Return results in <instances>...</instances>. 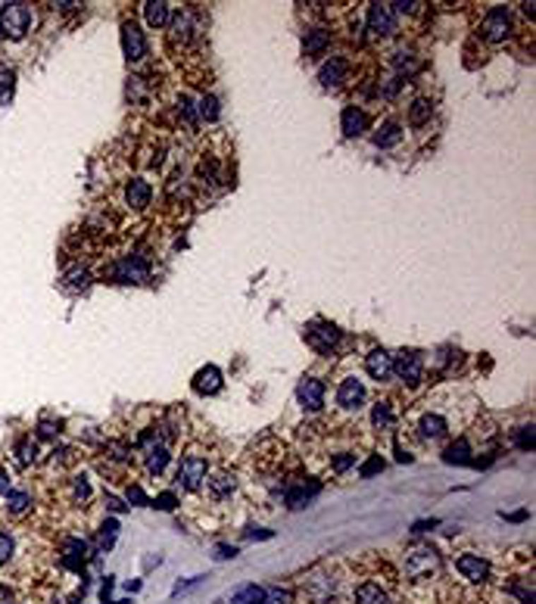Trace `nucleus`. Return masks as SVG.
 Masks as SVG:
<instances>
[{"instance_id":"cd10ccee","label":"nucleus","mask_w":536,"mask_h":604,"mask_svg":"<svg viewBox=\"0 0 536 604\" xmlns=\"http://www.w3.org/2000/svg\"><path fill=\"white\" fill-rule=\"evenodd\" d=\"M430 116H434V103H430L427 97H418V100L409 107V125H415V128L424 125Z\"/></svg>"},{"instance_id":"423d86ee","label":"nucleus","mask_w":536,"mask_h":604,"mask_svg":"<svg viewBox=\"0 0 536 604\" xmlns=\"http://www.w3.org/2000/svg\"><path fill=\"white\" fill-rule=\"evenodd\" d=\"M206 480V458L203 455H187L178 467V486L187 489V493H197Z\"/></svg>"},{"instance_id":"de8ad7c7","label":"nucleus","mask_w":536,"mask_h":604,"mask_svg":"<svg viewBox=\"0 0 536 604\" xmlns=\"http://www.w3.org/2000/svg\"><path fill=\"white\" fill-rule=\"evenodd\" d=\"M246 536H250V539H271V530H256V526H250Z\"/></svg>"},{"instance_id":"79ce46f5","label":"nucleus","mask_w":536,"mask_h":604,"mask_svg":"<svg viewBox=\"0 0 536 604\" xmlns=\"http://www.w3.org/2000/svg\"><path fill=\"white\" fill-rule=\"evenodd\" d=\"M66 281H69V284L75 286V290H78V286H88V281H90V274H88V271H85V268H72V271H69V274H66Z\"/></svg>"},{"instance_id":"aec40b11","label":"nucleus","mask_w":536,"mask_h":604,"mask_svg":"<svg viewBox=\"0 0 536 604\" xmlns=\"http://www.w3.org/2000/svg\"><path fill=\"white\" fill-rule=\"evenodd\" d=\"M446 430L449 427H446V418H443V414H424V418L418 421V436L421 440H427V442L440 440Z\"/></svg>"},{"instance_id":"ea45409f","label":"nucleus","mask_w":536,"mask_h":604,"mask_svg":"<svg viewBox=\"0 0 536 604\" xmlns=\"http://www.w3.org/2000/svg\"><path fill=\"white\" fill-rule=\"evenodd\" d=\"M352 464H356V455H352V452H340V455H334V461H330V467H334V473L350 471Z\"/></svg>"},{"instance_id":"473e14b6","label":"nucleus","mask_w":536,"mask_h":604,"mask_svg":"<svg viewBox=\"0 0 536 604\" xmlns=\"http://www.w3.org/2000/svg\"><path fill=\"white\" fill-rule=\"evenodd\" d=\"M515 445L520 452H533V424H524L515 430Z\"/></svg>"},{"instance_id":"b1692460","label":"nucleus","mask_w":536,"mask_h":604,"mask_svg":"<svg viewBox=\"0 0 536 604\" xmlns=\"http://www.w3.org/2000/svg\"><path fill=\"white\" fill-rule=\"evenodd\" d=\"M356 604H390V595L377 583H362L356 588Z\"/></svg>"},{"instance_id":"f257e3e1","label":"nucleus","mask_w":536,"mask_h":604,"mask_svg":"<svg viewBox=\"0 0 536 604\" xmlns=\"http://www.w3.org/2000/svg\"><path fill=\"white\" fill-rule=\"evenodd\" d=\"M32 25V10L28 4H4L0 6V35L10 41H22Z\"/></svg>"},{"instance_id":"393cba45","label":"nucleus","mask_w":536,"mask_h":604,"mask_svg":"<svg viewBox=\"0 0 536 604\" xmlns=\"http://www.w3.org/2000/svg\"><path fill=\"white\" fill-rule=\"evenodd\" d=\"M4 498H6L4 508L10 511V514H16V517H19V514H25V511L32 508V495H28L25 489H10V493H6Z\"/></svg>"},{"instance_id":"603ef678","label":"nucleus","mask_w":536,"mask_h":604,"mask_svg":"<svg viewBox=\"0 0 536 604\" xmlns=\"http://www.w3.org/2000/svg\"><path fill=\"white\" fill-rule=\"evenodd\" d=\"M107 505H109V508H112V511H122V508H125V505H122V502H119V498H116V495H107Z\"/></svg>"},{"instance_id":"2f4dec72","label":"nucleus","mask_w":536,"mask_h":604,"mask_svg":"<svg viewBox=\"0 0 536 604\" xmlns=\"http://www.w3.org/2000/svg\"><path fill=\"white\" fill-rule=\"evenodd\" d=\"M172 28H175V37H181V41H191V37H193V13L184 10L175 19V25H172Z\"/></svg>"},{"instance_id":"8fccbe9b","label":"nucleus","mask_w":536,"mask_h":604,"mask_svg":"<svg viewBox=\"0 0 536 604\" xmlns=\"http://www.w3.org/2000/svg\"><path fill=\"white\" fill-rule=\"evenodd\" d=\"M430 526H436V520H421V524H415V533H427Z\"/></svg>"},{"instance_id":"c85d7f7f","label":"nucleus","mask_w":536,"mask_h":604,"mask_svg":"<svg viewBox=\"0 0 536 604\" xmlns=\"http://www.w3.org/2000/svg\"><path fill=\"white\" fill-rule=\"evenodd\" d=\"M371 421H374V427H381V430H390V427L396 424L393 405H390V402H377V405H374V411H371Z\"/></svg>"},{"instance_id":"a211bd4d","label":"nucleus","mask_w":536,"mask_h":604,"mask_svg":"<svg viewBox=\"0 0 536 604\" xmlns=\"http://www.w3.org/2000/svg\"><path fill=\"white\" fill-rule=\"evenodd\" d=\"M150 196H153V191H150V184L143 178H131V181H128L125 200H128V206H131V209H147L150 206Z\"/></svg>"},{"instance_id":"a18cd8bd","label":"nucleus","mask_w":536,"mask_h":604,"mask_svg":"<svg viewBox=\"0 0 536 604\" xmlns=\"http://www.w3.org/2000/svg\"><path fill=\"white\" fill-rule=\"evenodd\" d=\"M128 502H134V505H150V498L141 493V486H131V489H128Z\"/></svg>"},{"instance_id":"f704fd0d","label":"nucleus","mask_w":536,"mask_h":604,"mask_svg":"<svg viewBox=\"0 0 536 604\" xmlns=\"http://www.w3.org/2000/svg\"><path fill=\"white\" fill-rule=\"evenodd\" d=\"M16 455H19V461H22V464H32L35 458H37V445L25 436V440H19V445H16Z\"/></svg>"},{"instance_id":"9b49d317","label":"nucleus","mask_w":536,"mask_h":604,"mask_svg":"<svg viewBox=\"0 0 536 604\" xmlns=\"http://www.w3.org/2000/svg\"><path fill=\"white\" fill-rule=\"evenodd\" d=\"M455 570L462 573L467 583H487V576H489V564L480 555H458Z\"/></svg>"},{"instance_id":"4c0bfd02","label":"nucleus","mask_w":536,"mask_h":604,"mask_svg":"<svg viewBox=\"0 0 536 604\" xmlns=\"http://www.w3.org/2000/svg\"><path fill=\"white\" fill-rule=\"evenodd\" d=\"M290 601H293V595L287 588H271V592L262 595L259 604H290Z\"/></svg>"},{"instance_id":"0eeeda50","label":"nucleus","mask_w":536,"mask_h":604,"mask_svg":"<svg viewBox=\"0 0 536 604\" xmlns=\"http://www.w3.org/2000/svg\"><path fill=\"white\" fill-rule=\"evenodd\" d=\"M508 32H511L508 10H505V6H493V10L483 16V37H487L489 44H499L508 37Z\"/></svg>"},{"instance_id":"9d476101","label":"nucleus","mask_w":536,"mask_h":604,"mask_svg":"<svg viewBox=\"0 0 536 604\" xmlns=\"http://www.w3.org/2000/svg\"><path fill=\"white\" fill-rule=\"evenodd\" d=\"M362 402H365V387H362L359 377H346L337 389V405L346 411H359Z\"/></svg>"},{"instance_id":"c03bdc74","label":"nucleus","mask_w":536,"mask_h":604,"mask_svg":"<svg viewBox=\"0 0 536 604\" xmlns=\"http://www.w3.org/2000/svg\"><path fill=\"white\" fill-rule=\"evenodd\" d=\"M178 112H181V116H184L191 125L197 122V112H193V103L187 100V97H181V100H178Z\"/></svg>"},{"instance_id":"a19ab883","label":"nucleus","mask_w":536,"mask_h":604,"mask_svg":"<svg viewBox=\"0 0 536 604\" xmlns=\"http://www.w3.org/2000/svg\"><path fill=\"white\" fill-rule=\"evenodd\" d=\"M72 493H75V502L85 505L88 498H90V486H88V480H85V477H75V480H72Z\"/></svg>"},{"instance_id":"412c9836","label":"nucleus","mask_w":536,"mask_h":604,"mask_svg":"<svg viewBox=\"0 0 536 604\" xmlns=\"http://www.w3.org/2000/svg\"><path fill=\"white\" fill-rule=\"evenodd\" d=\"M143 458H147V471H150V473H162L165 464H169V449H165L162 442H150V440H147Z\"/></svg>"},{"instance_id":"09e8293b","label":"nucleus","mask_w":536,"mask_h":604,"mask_svg":"<svg viewBox=\"0 0 536 604\" xmlns=\"http://www.w3.org/2000/svg\"><path fill=\"white\" fill-rule=\"evenodd\" d=\"M37 433H41V436H47V440H50V436H56V433H59V430H56L54 424H47V421H44V424H41V427H37Z\"/></svg>"},{"instance_id":"7c9ffc66","label":"nucleus","mask_w":536,"mask_h":604,"mask_svg":"<svg viewBox=\"0 0 536 604\" xmlns=\"http://www.w3.org/2000/svg\"><path fill=\"white\" fill-rule=\"evenodd\" d=\"M116 536H119V524L116 520H107V524L97 530V551H107L112 548V542H116Z\"/></svg>"},{"instance_id":"20e7f679","label":"nucleus","mask_w":536,"mask_h":604,"mask_svg":"<svg viewBox=\"0 0 536 604\" xmlns=\"http://www.w3.org/2000/svg\"><path fill=\"white\" fill-rule=\"evenodd\" d=\"M436 567H440V555H436L430 545H418V548H412L409 555H405V573L415 576V579L430 576Z\"/></svg>"},{"instance_id":"c9c22d12","label":"nucleus","mask_w":536,"mask_h":604,"mask_svg":"<svg viewBox=\"0 0 536 604\" xmlns=\"http://www.w3.org/2000/svg\"><path fill=\"white\" fill-rule=\"evenodd\" d=\"M200 116L206 119V122H215V119H218V100H215L213 94H206L200 100Z\"/></svg>"},{"instance_id":"37998d69","label":"nucleus","mask_w":536,"mask_h":604,"mask_svg":"<svg viewBox=\"0 0 536 604\" xmlns=\"http://www.w3.org/2000/svg\"><path fill=\"white\" fill-rule=\"evenodd\" d=\"M153 508H160V511H172V508H175V493H162V495H156V498H153Z\"/></svg>"},{"instance_id":"39448f33","label":"nucleus","mask_w":536,"mask_h":604,"mask_svg":"<svg viewBox=\"0 0 536 604\" xmlns=\"http://www.w3.org/2000/svg\"><path fill=\"white\" fill-rule=\"evenodd\" d=\"M109 277L119 284H143L150 277V265L141 259V255H125L116 265L109 268Z\"/></svg>"},{"instance_id":"6ab92c4d","label":"nucleus","mask_w":536,"mask_h":604,"mask_svg":"<svg viewBox=\"0 0 536 604\" xmlns=\"http://www.w3.org/2000/svg\"><path fill=\"white\" fill-rule=\"evenodd\" d=\"M330 47V28H309L303 37V54L306 56H321Z\"/></svg>"},{"instance_id":"4be33fe9","label":"nucleus","mask_w":536,"mask_h":604,"mask_svg":"<svg viewBox=\"0 0 536 604\" xmlns=\"http://www.w3.org/2000/svg\"><path fill=\"white\" fill-rule=\"evenodd\" d=\"M143 16H147V22L153 28H165L172 19V13H169V4H165V0H150V4H143Z\"/></svg>"},{"instance_id":"7ed1b4c3","label":"nucleus","mask_w":536,"mask_h":604,"mask_svg":"<svg viewBox=\"0 0 536 604\" xmlns=\"http://www.w3.org/2000/svg\"><path fill=\"white\" fill-rule=\"evenodd\" d=\"M368 32L374 37H393L399 32V16L390 10V4H371L368 6Z\"/></svg>"},{"instance_id":"3c124183","label":"nucleus","mask_w":536,"mask_h":604,"mask_svg":"<svg viewBox=\"0 0 536 604\" xmlns=\"http://www.w3.org/2000/svg\"><path fill=\"white\" fill-rule=\"evenodd\" d=\"M237 555V548H231V545H218V557H234Z\"/></svg>"},{"instance_id":"e433bc0d","label":"nucleus","mask_w":536,"mask_h":604,"mask_svg":"<svg viewBox=\"0 0 536 604\" xmlns=\"http://www.w3.org/2000/svg\"><path fill=\"white\" fill-rule=\"evenodd\" d=\"M381 471H383V458H381V455H371L365 464L359 467V477L368 480V477H374V473H381Z\"/></svg>"},{"instance_id":"1a4fd4ad","label":"nucleus","mask_w":536,"mask_h":604,"mask_svg":"<svg viewBox=\"0 0 536 604\" xmlns=\"http://www.w3.org/2000/svg\"><path fill=\"white\" fill-rule=\"evenodd\" d=\"M122 47H125L128 63H141V59L147 56V37H143L138 22L128 19L125 25H122Z\"/></svg>"},{"instance_id":"2eb2a0df","label":"nucleus","mask_w":536,"mask_h":604,"mask_svg":"<svg viewBox=\"0 0 536 604\" xmlns=\"http://www.w3.org/2000/svg\"><path fill=\"white\" fill-rule=\"evenodd\" d=\"M193 389H197L200 396H215V392L222 389V371H218L215 365L200 368V371L193 374Z\"/></svg>"},{"instance_id":"49530a36","label":"nucleus","mask_w":536,"mask_h":604,"mask_svg":"<svg viewBox=\"0 0 536 604\" xmlns=\"http://www.w3.org/2000/svg\"><path fill=\"white\" fill-rule=\"evenodd\" d=\"M10 486H13V477H10V471H6V467H0V495H6V493H10Z\"/></svg>"},{"instance_id":"f03ea898","label":"nucleus","mask_w":536,"mask_h":604,"mask_svg":"<svg viewBox=\"0 0 536 604\" xmlns=\"http://www.w3.org/2000/svg\"><path fill=\"white\" fill-rule=\"evenodd\" d=\"M303 337H306V343L312 346L315 352H321V356H330V349L340 343V330L330 321H312V324H306Z\"/></svg>"},{"instance_id":"f8f14e48","label":"nucleus","mask_w":536,"mask_h":604,"mask_svg":"<svg viewBox=\"0 0 536 604\" xmlns=\"http://www.w3.org/2000/svg\"><path fill=\"white\" fill-rule=\"evenodd\" d=\"M297 396H299V405H303V409L318 411L324 405V383L318 380V377H303V380H299Z\"/></svg>"},{"instance_id":"864d4df0","label":"nucleus","mask_w":536,"mask_h":604,"mask_svg":"<svg viewBox=\"0 0 536 604\" xmlns=\"http://www.w3.org/2000/svg\"><path fill=\"white\" fill-rule=\"evenodd\" d=\"M0 604H16V601H6V598H4V601H0Z\"/></svg>"},{"instance_id":"bb28decb","label":"nucleus","mask_w":536,"mask_h":604,"mask_svg":"<svg viewBox=\"0 0 536 604\" xmlns=\"http://www.w3.org/2000/svg\"><path fill=\"white\" fill-rule=\"evenodd\" d=\"M403 140V131H399V125L393 122H387V125H381L377 128V134H374V143L381 150H390V147H396V143Z\"/></svg>"},{"instance_id":"f3484780","label":"nucleus","mask_w":536,"mask_h":604,"mask_svg":"<svg viewBox=\"0 0 536 604\" xmlns=\"http://www.w3.org/2000/svg\"><path fill=\"white\" fill-rule=\"evenodd\" d=\"M365 368H368V374H371L374 380L381 383V380H387V377L393 374V356H390V352H383V349H374L371 356L365 358Z\"/></svg>"},{"instance_id":"4468645a","label":"nucleus","mask_w":536,"mask_h":604,"mask_svg":"<svg viewBox=\"0 0 536 604\" xmlns=\"http://www.w3.org/2000/svg\"><path fill=\"white\" fill-rule=\"evenodd\" d=\"M340 125H343L346 138H359V134L368 131V112L362 107H346L343 116H340Z\"/></svg>"},{"instance_id":"ddd939ff","label":"nucleus","mask_w":536,"mask_h":604,"mask_svg":"<svg viewBox=\"0 0 536 604\" xmlns=\"http://www.w3.org/2000/svg\"><path fill=\"white\" fill-rule=\"evenodd\" d=\"M318 483H293V486H287V493H284V502H287V508L290 511H299V508H306L309 502H312L315 495H318Z\"/></svg>"},{"instance_id":"a878e982","label":"nucleus","mask_w":536,"mask_h":604,"mask_svg":"<svg viewBox=\"0 0 536 604\" xmlns=\"http://www.w3.org/2000/svg\"><path fill=\"white\" fill-rule=\"evenodd\" d=\"M443 461H446V464H471L474 458H471V445H467V440L452 442L449 449L443 452Z\"/></svg>"},{"instance_id":"5701e85b","label":"nucleus","mask_w":536,"mask_h":604,"mask_svg":"<svg viewBox=\"0 0 536 604\" xmlns=\"http://www.w3.org/2000/svg\"><path fill=\"white\" fill-rule=\"evenodd\" d=\"M234 489H237V480H234V473H215L213 480H209V495L215 498V502H222V498H228Z\"/></svg>"},{"instance_id":"6e6552de","label":"nucleus","mask_w":536,"mask_h":604,"mask_svg":"<svg viewBox=\"0 0 536 604\" xmlns=\"http://www.w3.org/2000/svg\"><path fill=\"white\" fill-rule=\"evenodd\" d=\"M393 374L403 383H421V377H424V361H421L418 352H399V356H393Z\"/></svg>"},{"instance_id":"58836bf2","label":"nucleus","mask_w":536,"mask_h":604,"mask_svg":"<svg viewBox=\"0 0 536 604\" xmlns=\"http://www.w3.org/2000/svg\"><path fill=\"white\" fill-rule=\"evenodd\" d=\"M13 551H16V545H13V536L10 533H0V567H4L6 561H13Z\"/></svg>"},{"instance_id":"dca6fc26","label":"nucleus","mask_w":536,"mask_h":604,"mask_svg":"<svg viewBox=\"0 0 536 604\" xmlns=\"http://www.w3.org/2000/svg\"><path fill=\"white\" fill-rule=\"evenodd\" d=\"M346 72H350V66H346V59L343 56H330L328 63L321 66V85L324 87H340L346 81Z\"/></svg>"},{"instance_id":"72a5a7b5","label":"nucleus","mask_w":536,"mask_h":604,"mask_svg":"<svg viewBox=\"0 0 536 604\" xmlns=\"http://www.w3.org/2000/svg\"><path fill=\"white\" fill-rule=\"evenodd\" d=\"M262 588L259 586H246V588H240L237 595H234V604H259L262 601Z\"/></svg>"},{"instance_id":"c756f323","label":"nucleus","mask_w":536,"mask_h":604,"mask_svg":"<svg viewBox=\"0 0 536 604\" xmlns=\"http://www.w3.org/2000/svg\"><path fill=\"white\" fill-rule=\"evenodd\" d=\"M13 90H16V72L0 66V103H4V107L13 100Z\"/></svg>"}]
</instances>
